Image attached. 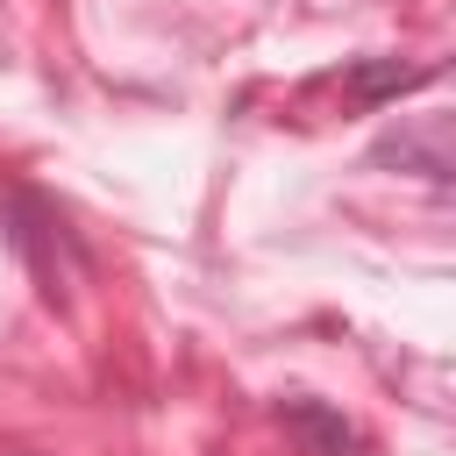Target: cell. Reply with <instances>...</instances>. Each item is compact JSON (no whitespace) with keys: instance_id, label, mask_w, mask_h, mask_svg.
<instances>
[{"instance_id":"1","label":"cell","mask_w":456,"mask_h":456,"mask_svg":"<svg viewBox=\"0 0 456 456\" xmlns=\"http://www.w3.org/2000/svg\"><path fill=\"white\" fill-rule=\"evenodd\" d=\"M428 78H435V64L370 57V64H356V71H349V100H356V107H378V100H399V93H413V86H428Z\"/></svg>"},{"instance_id":"2","label":"cell","mask_w":456,"mask_h":456,"mask_svg":"<svg viewBox=\"0 0 456 456\" xmlns=\"http://www.w3.org/2000/svg\"><path fill=\"white\" fill-rule=\"evenodd\" d=\"M285 428L306 442V456H349V449H356V428H349L342 413L314 406V399H285Z\"/></svg>"},{"instance_id":"3","label":"cell","mask_w":456,"mask_h":456,"mask_svg":"<svg viewBox=\"0 0 456 456\" xmlns=\"http://www.w3.org/2000/svg\"><path fill=\"white\" fill-rule=\"evenodd\" d=\"M370 157H378V164H420V178L449 185V135H442V128H428V135H385Z\"/></svg>"}]
</instances>
